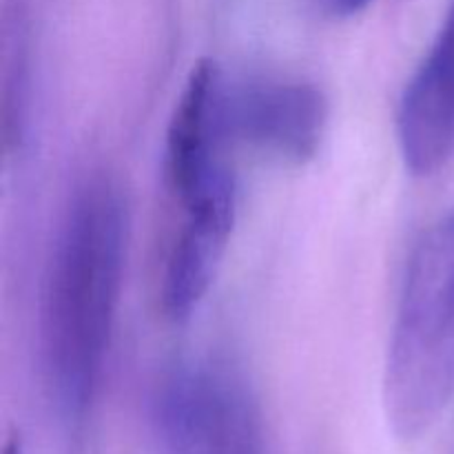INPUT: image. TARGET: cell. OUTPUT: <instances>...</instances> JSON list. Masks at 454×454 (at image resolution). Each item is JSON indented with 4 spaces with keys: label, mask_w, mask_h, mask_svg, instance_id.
Segmentation results:
<instances>
[{
    "label": "cell",
    "mask_w": 454,
    "mask_h": 454,
    "mask_svg": "<svg viewBox=\"0 0 454 454\" xmlns=\"http://www.w3.org/2000/svg\"><path fill=\"white\" fill-rule=\"evenodd\" d=\"M326 127L328 100L313 82L282 75L229 80V129L235 146L301 167L319 153Z\"/></svg>",
    "instance_id": "cell-4"
},
{
    "label": "cell",
    "mask_w": 454,
    "mask_h": 454,
    "mask_svg": "<svg viewBox=\"0 0 454 454\" xmlns=\"http://www.w3.org/2000/svg\"><path fill=\"white\" fill-rule=\"evenodd\" d=\"M238 217V182L180 207V222L167 253L162 282L164 313L186 322L200 309L224 264Z\"/></svg>",
    "instance_id": "cell-6"
},
{
    "label": "cell",
    "mask_w": 454,
    "mask_h": 454,
    "mask_svg": "<svg viewBox=\"0 0 454 454\" xmlns=\"http://www.w3.org/2000/svg\"><path fill=\"white\" fill-rule=\"evenodd\" d=\"M129 207L109 176L75 189L58 229L40 309V357L58 415L80 426L100 388L118 317Z\"/></svg>",
    "instance_id": "cell-1"
},
{
    "label": "cell",
    "mask_w": 454,
    "mask_h": 454,
    "mask_svg": "<svg viewBox=\"0 0 454 454\" xmlns=\"http://www.w3.org/2000/svg\"><path fill=\"white\" fill-rule=\"evenodd\" d=\"M155 424L164 454H264L255 399L224 364L173 371L158 393Z\"/></svg>",
    "instance_id": "cell-3"
},
{
    "label": "cell",
    "mask_w": 454,
    "mask_h": 454,
    "mask_svg": "<svg viewBox=\"0 0 454 454\" xmlns=\"http://www.w3.org/2000/svg\"><path fill=\"white\" fill-rule=\"evenodd\" d=\"M381 399L403 442L424 437L454 399V208L421 233L408 257Z\"/></svg>",
    "instance_id": "cell-2"
},
{
    "label": "cell",
    "mask_w": 454,
    "mask_h": 454,
    "mask_svg": "<svg viewBox=\"0 0 454 454\" xmlns=\"http://www.w3.org/2000/svg\"><path fill=\"white\" fill-rule=\"evenodd\" d=\"M3 454H25L22 452V443L18 437H9L3 446Z\"/></svg>",
    "instance_id": "cell-7"
},
{
    "label": "cell",
    "mask_w": 454,
    "mask_h": 454,
    "mask_svg": "<svg viewBox=\"0 0 454 454\" xmlns=\"http://www.w3.org/2000/svg\"><path fill=\"white\" fill-rule=\"evenodd\" d=\"M397 142L417 177L437 176L454 160V0L403 89Z\"/></svg>",
    "instance_id": "cell-5"
}]
</instances>
